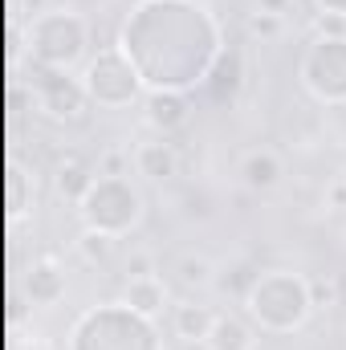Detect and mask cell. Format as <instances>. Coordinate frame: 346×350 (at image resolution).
<instances>
[{
	"label": "cell",
	"instance_id": "e0dca14e",
	"mask_svg": "<svg viewBox=\"0 0 346 350\" xmlns=\"http://www.w3.org/2000/svg\"><path fill=\"white\" fill-rule=\"evenodd\" d=\"M175 273H179L183 289H208V285H216V265L208 261V257H200V253H183L175 261Z\"/></svg>",
	"mask_w": 346,
	"mask_h": 350
},
{
	"label": "cell",
	"instance_id": "44dd1931",
	"mask_svg": "<svg viewBox=\"0 0 346 350\" xmlns=\"http://www.w3.org/2000/svg\"><path fill=\"white\" fill-rule=\"evenodd\" d=\"M310 293H314V306H326V301H334V281H310Z\"/></svg>",
	"mask_w": 346,
	"mask_h": 350
},
{
	"label": "cell",
	"instance_id": "ba28073f",
	"mask_svg": "<svg viewBox=\"0 0 346 350\" xmlns=\"http://www.w3.org/2000/svg\"><path fill=\"white\" fill-rule=\"evenodd\" d=\"M33 98L57 122H78L94 106L82 78H74L70 70H49V66H33Z\"/></svg>",
	"mask_w": 346,
	"mask_h": 350
},
{
	"label": "cell",
	"instance_id": "d6986e66",
	"mask_svg": "<svg viewBox=\"0 0 346 350\" xmlns=\"http://www.w3.org/2000/svg\"><path fill=\"white\" fill-rule=\"evenodd\" d=\"M110 237H102V232H90V228H82V237H78V257L90 265H106L110 261Z\"/></svg>",
	"mask_w": 346,
	"mask_h": 350
},
{
	"label": "cell",
	"instance_id": "cb8c5ba5",
	"mask_svg": "<svg viewBox=\"0 0 346 350\" xmlns=\"http://www.w3.org/2000/svg\"><path fill=\"white\" fill-rule=\"evenodd\" d=\"M293 0H257V12H273V16H285Z\"/></svg>",
	"mask_w": 346,
	"mask_h": 350
},
{
	"label": "cell",
	"instance_id": "6da1fadb",
	"mask_svg": "<svg viewBox=\"0 0 346 350\" xmlns=\"http://www.w3.org/2000/svg\"><path fill=\"white\" fill-rule=\"evenodd\" d=\"M118 49L147 90H204L224 53V29L200 0H139L122 21Z\"/></svg>",
	"mask_w": 346,
	"mask_h": 350
},
{
	"label": "cell",
	"instance_id": "8fae6325",
	"mask_svg": "<svg viewBox=\"0 0 346 350\" xmlns=\"http://www.w3.org/2000/svg\"><path fill=\"white\" fill-rule=\"evenodd\" d=\"M204 350H257V326L249 314H232V310H220L216 322H212V334Z\"/></svg>",
	"mask_w": 346,
	"mask_h": 350
},
{
	"label": "cell",
	"instance_id": "5b68a950",
	"mask_svg": "<svg viewBox=\"0 0 346 350\" xmlns=\"http://www.w3.org/2000/svg\"><path fill=\"white\" fill-rule=\"evenodd\" d=\"M29 53L33 66L49 70H78L90 62V25L78 8H45L29 25Z\"/></svg>",
	"mask_w": 346,
	"mask_h": 350
},
{
	"label": "cell",
	"instance_id": "277c9868",
	"mask_svg": "<svg viewBox=\"0 0 346 350\" xmlns=\"http://www.w3.org/2000/svg\"><path fill=\"white\" fill-rule=\"evenodd\" d=\"M143 212H147V204H143L139 183L127 179V175H110V172L94 175L90 187H86V196L78 200V220H82V228L102 232V237H110V241L131 237V232L143 224Z\"/></svg>",
	"mask_w": 346,
	"mask_h": 350
},
{
	"label": "cell",
	"instance_id": "5bb4252c",
	"mask_svg": "<svg viewBox=\"0 0 346 350\" xmlns=\"http://www.w3.org/2000/svg\"><path fill=\"white\" fill-rule=\"evenodd\" d=\"M135 172L143 175V179H151V183H168V179L179 175V155H175V147L163 135L147 139V143L135 147Z\"/></svg>",
	"mask_w": 346,
	"mask_h": 350
},
{
	"label": "cell",
	"instance_id": "603a6c76",
	"mask_svg": "<svg viewBox=\"0 0 346 350\" xmlns=\"http://www.w3.org/2000/svg\"><path fill=\"white\" fill-rule=\"evenodd\" d=\"M326 204H330V208H346V175L326 187Z\"/></svg>",
	"mask_w": 346,
	"mask_h": 350
},
{
	"label": "cell",
	"instance_id": "9c48e42d",
	"mask_svg": "<svg viewBox=\"0 0 346 350\" xmlns=\"http://www.w3.org/2000/svg\"><path fill=\"white\" fill-rule=\"evenodd\" d=\"M143 118L155 135H175L191 122V98L187 94H175V90H147L143 98Z\"/></svg>",
	"mask_w": 346,
	"mask_h": 350
},
{
	"label": "cell",
	"instance_id": "7a4b0ae2",
	"mask_svg": "<svg viewBox=\"0 0 346 350\" xmlns=\"http://www.w3.org/2000/svg\"><path fill=\"white\" fill-rule=\"evenodd\" d=\"M241 306L261 334H297L318 310L310 293V277L293 269H261Z\"/></svg>",
	"mask_w": 346,
	"mask_h": 350
},
{
	"label": "cell",
	"instance_id": "30bf717a",
	"mask_svg": "<svg viewBox=\"0 0 346 350\" xmlns=\"http://www.w3.org/2000/svg\"><path fill=\"white\" fill-rule=\"evenodd\" d=\"M216 314H220V310H212V306H204V301L187 297V301L172 306V334L179 338V342H187V347H204V342H208V334H212Z\"/></svg>",
	"mask_w": 346,
	"mask_h": 350
},
{
	"label": "cell",
	"instance_id": "ffe728a7",
	"mask_svg": "<svg viewBox=\"0 0 346 350\" xmlns=\"http://www.w3.org/2000/svg\"><path fill=\"white\" fill-rule=\"evenodd\" d=\"M285 29V16H273V12H253L249 16V33L253 37H277Z\"/></svg>",
	"mask_w": 346,
	"mask_h": 350
},
{
	"label": "cell",
	"instance_id": "3957f363",
	"mask_svg": "<svg viewBox=\"0 0 346 350\" xmlns=\"http://www.w3.org/2000/svg\"><path fill=\"white\" fill-rule=\"evenodd\" d=\"M66 350H163V334L155 318L135 314L127 301H106L78 314Z\"/></svg>",
	"mask_w": 346,
	"mask_h": 350
},
{
	"label": "cell",
	"instance_id": "ac0fdd59",
	"mask_svg": "<svg viewBox=\"0 0 346 350\" xmlns=\"http://www.w3.org/2000/svg\"><path fill=\"white\" fill-rule=\"evenodd\" d=\"M90 179H94V175H90L82 163H62V172H57V191H62L66 200H74V204H78V200L86 196Z\"/></svg>",
	"mask_w": 346,
	"mask_h": 350
},
{
	"label": "cell",
	"instance_id": "8992f818",
	"mask_svg": "<svg viewBox=\"0 0 346 350\" xmlns=\"http://www.w3.org/2000/svg\"><path fill=\"white\" fill-rule=\"evenodd\" d=\"M78 78H82L90 102H94L98 110H127V106H135V102L147 98V86H143L139 70L131 66V57H127L118 45L98 49L86 66H82Z\"/></svg>",
	"mask_w": 346,
	"mask_h": 350
},
{
	"label": "cell",
	"instance_id": "52a82bcc",
	"mask_svg": "<svg viewBox=\"0 0 346 350\" xmlns=\"http://www.w3.org/2000/svg\"><path fill=\"white\" fill-rule=\"evenodd\" d=\"M297 82L322 106H346V33H322L306 45Z\"/></svg>",
	"mask_w": 346,
	"mask_h": 350
},
{
	"label": "cell",
	"instance_id": "7402d4cb",
	"mask_svg": "<svg viewBox=\"0 0 346 350\" xmlns=\"http://www.w3.org/2000/svg\"><path fill=\"white\" fill-rule=\"evenodd\" d=\"M314 8L322 16H334V21H346V0H314Z\"/></svg>",
	"mask_w": 346,
	"mask_h": 350
},
{
	"label": "cell",
	"instance_id": "9a60e30c",
	"mask_svg": "<svg viewBox=\"0 0 346 350\" xmlns=\"http://www.w3.org/2000/svg\"><path fill=\"white\" fill-rule=\"evenodd\" d=\"M21 289H25V297H29L33 306L49 310V306H57V301L66 297V273H62L53 261H37L29 273H25Z\"/></svg>",
	"mask_w": 346,
	"mask_h": 350
},
{
	"label": "cell",
	"instance_id": "4fadbf2b",
	"mask_svg": "<svg viewBox=\"0 0 346 350\" xmlns=\"http://www.w3.org/2000/svg\"><path fill=\"white\" fill-rule=\"evenodd\" d=\"M281 179H285V159H281L273 147H253V151H245V159H241V183H245L249 191H273Z\"/></svg>",
	"mask_w": 346,
	"mask_h": 350
},
{
	"label": "cell",
	"instance_id": "7c38bea8",
	"mask_svg": "<svg viewBox=\"0 0 346 350\" xmlns=\"http://www.w3.org/2000/svg\"><path fill=\"white\" fill-rule=\"evenodd\" d=\"M122 301L143 314V318H159L168 310V281L159 273H139V277H127L122 281Z\"/></svg>",
	"mask_w": 346,
	"mask_h": 350
},
{
	"label": "cell",
	"instance_id": "2e32d148",
	"mask_svg": "<svg viewBox=\"0 0 346 350\" xmlns=\"http://www.w3.org/2000/svg\"><path fill=\"white\" fill-rule=\"evenodd\" d=\"M241 82H245V57H241V49H224L220 62L212 66L204 90L212 94V102H232L237 90H241Z\"/></svg>",
	"mask_w": 346,
	"mask_h": 350
},
{
	"label": "cell",
	"instance_id": "d4e9b609",
	"mask_svg": "<svg viewBox=\"0 0 346 350\" xmlns=\"http://www.w3.org/2000/svg\"><path fill=\"white\" fill-rule=\"evenodd\" d=\"M21 350H29V347H21ZM33 350H45V347H41V342H33Z\"/></svg>",
	"mask_w": 346,
	"mask_h": 350
}]
</instances>
